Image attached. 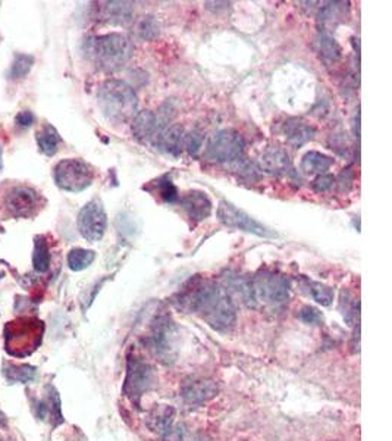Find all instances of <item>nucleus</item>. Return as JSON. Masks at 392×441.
I'll return each mask as SVG.
<instances>
[{"instance_id":"nucleus-10","label":"nucleus","mask_w":392,"mask_h":441,"mask_svg":"<svg viewBox=\"0 0 392 441\" xmlns=\"http://www.w3.org/2000/svg\"><path fill=\"white\" fill-rule=\"evenodd\" d=\"M245 149L244 137L235 130H220L206 146L204 156L215 163L237 162Z\"/></svg>"},{"instance_id":"nucleus-29","label":"nucleus","mask_w":392,"mask_h":441,"mask_svg":"<svg viewBox=\"0 0 392 441\" xmlns=\"http://www.w3.org/2000/svg\"><path fill=\"white\" fill-rule=\"evenodd\" d=\"M134 33L140 40L153 41L159 37V24L153 16H142L137 21Z\"/></svg>"},{"instance_id":"nucleus-33","label":"nucleus","mask_w":392,"mask_h":441,"mask_svg":"<svg viewBox=\"0 0 392 441\" xmlns=\"http://www.w3.org/2000/svg\"><path fill=\"white\" fill-rule=\"evenodd\" d=\"M203 144V136L198 131H191L190 134H185L184 140V149L187 151L191 156H196L198 151L201 149Z\"/></svg>"},{"instance_id":"nucleus-13","label":"nucleus","mask_w":392,"mask_h":441,"mask_svg":"<svg viewBox=\"0 0 392 441\" xmlns=\"http://www.w3.org/2000/svg\"><path fill=\"white\" fill-rule=\"evenodd\" d=\"M219 393V386L212 378L189 376L181 386V397L190 405H201L212 401Z\"/></svg>"},{"instance_id":"nucleus-35","label":"nucleus","mask_w":392,"mask_h":441,"mask_svg":"<svg viewBox=\"0 0 392 441\" xmlns=\"http://www.w3.org/2000/svg\"><path fill=\"white\" fill-rule=\"evenodd\" d=\"M298 317H300V320H301L303 322H306V324H319V322L323 320L322 313H320L316 307H313V306H304V307L300 310Z\"/></svg>"},{"instance_id":"nucleus-17","label":"nucleus","mask_w":392,"mask_h":441,"mask_svg":"<svg viewBox=\"0 0 392 441\" xmlns=\"http://www.w3.org/2000/svg\"><path fill=\"white\" fill-rule=\"evenodd\" d=\"M184 140H185V130L182 125L172 124L171 127L160 131L157 137L153 140V143L159 146L163 152L178 158L184 151Z\"/></svg>"},{"instance_id":"nucleus-37","label":"nucleus","mask_w":392,"mask_h":441,"mask_svg":"<svg viewBox=\"0 0 392 441\" xmlns=\"http://www.w3.org/2000/svg\"><path fill=\"white\" fill-rule=\"evenodd\" d=\"M353 181H354V173H353V170L352 168H347V170H344L342 173H341V175H340V178H338V185H340V190L341 192H344V188H345V184L348 185L347 188L349 190V187L353 185Z\"/></svg>"},{"instance_id":"nucleus-2","label":"nucleus","mask_w":392,"mask_h":441,"mask_svg":"<svg viewBox=\"0 0 392 441\" xmlns=\"http://www.w3.org/2000/svg\"><path fill=\"white\" fill-rule=\"evenodd\" d=\"M99 107L108 119L125 122L138 114V97L127 82L108 80L99 90Z\"/></svg>"},{"instance_id":"nucleus-3","label":"nucleus","mask_w":392,"mask_h":441,"mask_svg":"<svg viewBox=\"0 0 392 441\" xmlns=\"http://www.w3.org/2000/svg\"><path fill=\"white\" fill-rule=\"evenodd\" d=\"M87 52L100 70L116 71L131 59L134 46L125 34L111 33L87 41Z\"/></svg>"},{"instance_id":"nucleus-6","label":"nucleus","mask_w":392,"mask_h":441,"mask_svg":"<svg viewBox=\"0 0 392 441\" xmlns=\"http://www.w3.org/2000/svg\"><path fill=\"white\" fill-rule=\"evenodd\" d=\"M252 284L257 305L259 302H263L264 305L281 307L290 299V280L278 272L260 271L256 277L252 278Z\"/></svg>"},{"instance_id":"nucleus-39","label":"nucleus","mask_w":392,"mask_h":441,"mask_svg":"<svg viewBox=\"0 0 392 441\" xmlns=\"http://www.w3.org/2000/svg\"><path fill=\"white\" fill-rule=\"evenodd\" d=\"M353 130H354V137H360V108H357L354 114V121H353Z\"/></svg>"},{"instance_id":"nucleus-36","label":"nucleus","mask_w":392,"mask_h":441,"mask_svg":"<svg viewBox=\"0 0 392 441\" xmlns=\"http://www.w3.org/2000/svg\"><path fill=\"white\" fill-rule=\"evenodd\" d=\"M162 441H184V427L172 424L169 428L164 430L162 434Z\"/></svg>"},{"instance_id":"nucleus-19","label":"nucleus","mask_w":392,"mask_h":441,"mask_svg":"<svg viewBox=\"0 0 392 441\" xmlns=\"http://www.w3.org/2000/svg\"><path fill=\"white\" fill-rule=\"evenodd\" d=\"M315 134H316V131L312 125L301 121V119L293 118V119H288L284 124V136H285L286 141L293 146H296V147H301L306 143L313 140Z\"/></svg>"},{"instance_id":"nucleus-11","label":"nucleus","mask_w":392,"mask_h":441,"mask_svg":"<svg viewBox=\"0 0 392 441\" xmlns=\"http://www.w3.org/2000/svg\"><path fill=\"white\" fill-rule=\"evenodd\" d=\"M218 219L228 228H235L245 231V233L254 234L263 239H275L278 234L271 228L264 227L262 222L250 217L242 209H238L228 200H222L218 207Z\"/></svg>"},{"instance_id":"nucleus-20","label":"nucleus","mask_w":392,"mask_h":441,"mask_svg":"<svg viewBox=\"0 0 392 441\" xmlns=\"http://www.w3.org/2000/svg\"><path fill=\"white\" fill-rule=\"evenodd\" d=\"M133 16H134L133 2H108L103 6V18H105L109 24L125 26L131 23Z\"/></svg>"},{"instance_id":"nucleus-23","label":"nucleus","mask_w":392,"mask_h":441,"mask_svg":"<svg viewBox=\"0 0 392 441\" xmlns=\"http://www.w3.org/2000/svg\"><path fill=\"white\" fill-rule=\"evenodd\" d=\"M315 48L320 59L326 62V64H335V62H338L341 58L340 45L337 43V40L327 33H319V36L315 40Z\"/></svg>"},{"instance_id":"nucleus-41","label":"nucleus","mask_w":392,"mask_h":441,"mask_svg":"<svg viewBox=\"0 0 392 441\" xmlns=\"http://www.w3.org/2000/svg\"><path fill=\"white\" fill-rule=\"evenodd\" d=\"M0 441H2V440H0Z\"/></svg>"},{"instance_id":"nucleus-8","label":"nucleus","mask_w":392,"mask_h":441,"mask_svg":"<svg viewBox=\"0 0 392 441\" xmlns=\"http://www.w3.org/2000/svg\"><path fill=\"white\" fill-rule=\"evenodd\" d=\"M147 344L162 364L169 365L177 361V330L167 315L156 317L152 322Z\"/></svg>"},{"instance_id":"nucleus-1","label":"nucleus","mask_w":392,"mask_h":441,"mask_svg":"<svg viewBox=\"0 0 392 441\" xmlns=\"http://www.w3.org/2000/svg\"><path fill=\"white\" fill-rule=\"evenodd\" d=\"M175 305L182 310L197 313L219 332L231 331L237 322V310L228 288L215 281L190 280L178 293Z\"/></svg>"},{"instance_id":"nucleus-18","label":"nucleus","mask_w":392,"mask_h":441,"mask_svg":"<svg viewBox=\"0 0 392 441\" xmlns=\"http://www.w3.org/2000/svg\"><path fill=\"white\" fill-rule=\"evenodd\" d=\"M131 131H133V136L141 143H146L150 140L153 141L157 137V134L160 133L159 127H157L156 115L152 111L138 112L133 118Z\"/></svg>"},{"instance_id":"nucleus-30","label":"nucleus","mask_w":392,"mask_h":441,"mask_svg":"<svg viewBox=\"0 0 392 441\" xmlns=\"http://www.w3.org/2000/svg\"><path fill=\"white\" fill-rule=\"evenodd\" d=\"M35 368L31 365H9L4 369L5 376L12 383L26 384L28 381H33L35 376Z\"/></svg>"},{"instance_id":"nucleus-14","label":"nucleus","mask_w":392,"mask_h":441,"mask_svg":"<svg viewBox=\"0 0 392 441\" xmlns=\"http://www.w3.org/2000/svg\"><path fill=\"white\" fill-rule=\"evenodd\" d=\"M259 166L269 175H282L291 168V158L284 147L271 146L260 155Z\"/></svg>"},{"instance_id":"nucleus-32","label":"nucleus","mask_w":392,"mask_h":441,"mask_svg":"<svg viewBox=\"0 0 392 441\" xmlns=\"http://www.w3.org/2000/svg\"><path fill=\"white\" fill-rule=\"evenodd\" d=\"M159 184V195L160 197L168 202V203H175L178 199H179V195H178V188L175 187V184L168 180V178H162L157 181Z\"/></svg>"},{"instance_id":"nucleus-27","label":"nucleus","mask_w":392,"mask_h":441,"mask_svg":"<svg viewBox=\"0 0 392 441\" xmlns=\"http://www.w3.org/2000/svg\"><path fill=\"white\" fill-rule=\"evenodd\" d=\"M94 259H96V254L93 250L75 247L68 254V266L72 271L79 272V271L87 269L94 262Z\"/></svg>"},{"instance_id":"nucleus-26","label":"nucleus","mask_w":392,"mask_h":441,"mask_svg":"<svg viewBox=\"0 0 392 441\" xmlns=\"http://www.w3.org/2000/svg\"><path fill=\"white\" fill-rule=\"evenodd\" d=\"M33 266L37 272H46L50 266V247L46 236H37L34 239Z\"/></svg>"},{"instance_id":"nucleus-12","label":"nucleus","mask_w":392,"mask_h":441,"mask_svg":"<svg viewBox=\"0 0 392 441\" xmlns=\"http://www.w3.org/2000/svg\"><path fill=\"white\" fill-rule=\"evenodd\" d=\"M79 234L90 243H96L105 236L108 215L100 200H91L81 209L77 219Z\"/></svg>"},{"instance_id":"nucleus-40","label":"nucleus","mask_w":392,"mask_h":441,"mask_svg":"<svg viewBox=\"0 0 392 441\" xmlns=\"http://www.w3.org/2000/svg\"><path fill=\"white\" fill-rule=\"evenodd\" d=\"M197 441H212L209 437H206V435H200L198 438H197Z\"/></svg>"},{"instance_id":"nucleus-38","label":"nucleus","mask_w":392,"mask_h":441,"mask_svg":"<svg viewBox=\"0 0 392 441\" xmlns=\"http://www.w3.org/2000/svg\"><path fill=\"white\" fill-rule=\"evenodd\" d=\"M16 124L19 125V127L28 129V127H31V125L34 124V115H33L31 112H28V111L21 112V114L16 116Z\"/></svg>"},{"instance_id":"nucleus-5","label":"nucleus","mask_w":392,"mask_h":441,"mask_svg":"<svg viewBox=\"0 0 392 441\" xmlns=\"http://www.w3.org/2000/svg\"><path fill=\"white\" fill-rule=\"evenodd\" d=\"M45 325L34 318H19L6 325V349L12 356H27L41 342Z\"/></svg>"},{"instance_id":"nucleus-9","label":"nucleus","mask_w":392,"mask_h":441,"mask_svg":"<svg viewBox=\"0 0 392 441\" xmlns=\"http://www.w3.org/2000/svg\"><path fill=\"white\" fill-rule=\"evenodd\" d=\"M43 205L45 199L27 185H12L4 195V209L12 218H33Z\"/></svg>"},{"instance_id":"nucleus-31","label":"nucleus","mask_w":392,"mask_h":441,"mask_svg":"<svg viewBox=\"0 0 392 441\" xmlns=\"http://www.w3.org/2000/svg\"><path fill=\"white\" fill-rule=\"evenodd\" d=\"M34 64V58L27 55H18L11 68V78H23L28 74Z\"/></svg>"},{"instance_id":"nucleus-25","label":"nucleus","mask_w":392,"mask_h":441,"mask_svg":"<svg viewBox=\"0 0 392 441\" xmlns=\"http://www.w3.org/2000/svg\"><path fill=\"white\" fill-rule=\"evenodd\" d=\"M340 310L342 313L344 321L349 325L354 327L359 325V317H360V302L356 299L352 293L342 290L341 291V300H340Z\"/></svg>"},{"instance_id":"nucleus-16","label":"nucleus","mask_w":392,"mask_h":441,"mask_svg":"<svg viewBox=\"0 0 392 441\" xmlns=\"http://www.w3.org/2000/svg\"><path fill=\"white\" fill-rule=\"evenodd\" d=\"M349 15V2H327L318 12V26L320 33L331 31L345 23Z\"/></svg>"},{"instance_id":"nucleus-15","label":"nucleus","mask_w":392,"mask_h":441,"mask_svg":"<svg viewBox=\"0 0 392 441\" xmlns=\"http://www.w3.org/2000/svg\"><path fill=\"white\" fill-rule=\"evenodd\" d=\"M179 203L182 206V209L187 215L194 221V222H201L204 219H208L211 212H212V202L208 197V195L198 192V190H193L185 193L181 199Z\"/></svg>"},{"instance_id":"nucleus-22","label":"nucleus","mask_w":392,"mask_h":441,"mask_svg":"<svg viewBox=\"0 0 392 441\" xmlns=\"http://www.w3.org/2000/svg\"><path fill=\"white\" fill-rule=\"evenodd\" d=\"M334 165V159L320 152L310 151L301 159V171L307 175H322Z\"/></svg>"},{"instance_id":"nucleus-4","label":"nucleus","mask_w":392,"mask_h":441,"mask_svg":"<svg viewBox=\"0 0 392 441\" xmlns=\"http://www.w3.org/2000/svg\"><path fill=\"white\" fill-rule=\"evenodd\" d=\"M157 383L155 369L135 353L127 356V374L122 386V393L128 401L140 409L142 396L153 390Z\"/></svg>"},{"instance_id":"nucleus-7","label":"nucleus","mask_w":392,"mask_h":441,"mask_svg":"<svg viewBox=\"0 0 392 441\" xmlns=\"http://www.w3.org/2000/svg\"><path fill=\"white\" fill-rule=\"evenodd\" d=\"M94 180L93 168L81 159H64L55 166V181L69 193L84 192Z\"/></svg>"},{"instance_id":"nucleus-24","label":"nucleus","mask_w":392,"mask_h":441,"mask_svg":"<svg viewBox=\"0 0 392 441\" xmlns=\"http://www.w3.org/2000/svg\"><path fill=\"white\" fill-rule=\"evenodd\" d=\"M35 138H37V144L40 147V151L45 155L53 156L57 152L59 144H60V136L53 125L45 124L43 127L37 131Z\"/></svg>"},{"instance_id":"nucleus-28","label":"nucleus","mask_w":392,"mask_h":441,"mask_svg":"<svg viewBox=\"0 0 392 441\" xmlns=\"http://www.w3.org/2000/svg\"><path fill=\"white\" fill-rule=\"evenodd\" d=\"M307 287H308V294H310L315 302L326 307L332 305L334 296H335L334 288L322 283H316V281H307Z\"/></svg>"},{"instance_id":"nucleus-34","label":"nucleus","mask_w":392,"mask_h":441,"mask_svg":"<svg viewBox=\"0 0 392 441\" xmlns=\"http://www.w3.org/2000/svg\"><path fill=\"white\" fill-rule=\"evenodd\" d=\"M335 181L337 180H335L334 175H331V174H322V175L316 177V180L312 184V187H313V190L316 193L322 195V193H326V192L331 190V188L335 184Z\"/></svg>"},{"instance_id":"nucleus-21","label":"nucleus","mask_w":392,"mask_h":441,"mask_svg":"<svg viewBox=\"0 0 392 441\" xmlns=\"http://www.w3.org/2000/svg\"><path fill=\"white\" fill-rule=\"evenodd\" d=\"M175 413L177 410L169 405H156L147 413V418H146L147 427L152 431L162 434L164 430L169 428L174 424Z\"/></svg>"}]
</instances>
